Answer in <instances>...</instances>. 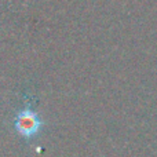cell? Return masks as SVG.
I'll return each mask as SVG.
<instances>
[{
	"label": "cell",
	"instance_id": "1",
	"mask_svg": "<svg viewBox=\"0 0 157 157\" xmlns=\"http://www.w3.org/2000/svg\"><path fill=\"white\" fill-rule=\"evenodd\" d=\"M13 127L18 136L22 139L30 142L35 139L44 128V120L40 119L36 113L35 108L32 106L30 97L26 98V102L21 109L17 110V113L13 117Z\"/></svg>",
	"mask_w": 157,
	"mask_h": 157
}]
</instances>
